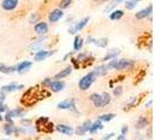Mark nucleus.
<instances>
[{"label":"nucleus","mask_w":155,"mask_h":140,"mask_svg":"<svg viewBox=\"0 0 155 140\" xmlns=\"http://www.w3.org/2000/svg\"><path fill=\"white\" fill-rule=\"evenodd\" d=\"M133 65H134V61H132V60H126V58H120V60L113 58L107 64L109 69H114V70L131 69Z\"/></svg>","instance_id":"nucleus-1"},{"label":"nucleus","mask_w":155,"mask_h":140,"mask_svg":"<svg viewBox=\"0 0 155 140\" xmlns=\"http://www.w3.org/2000/svg\"><path fill=\"white\" fill-rule=\"evenodd\" d=\"M96 76H94V74H93L92 71L91 72H89V74H86L85 76H83V77L79 79V82H78V88L81 89V90H83V91H85L87 90L90 86L93 84V82L96 81Z\"/></svg>","instance_id":"nucleus-2"},{"label":"nucleus","mask_w":155,"mask_h":140,"mask_svg":"<svg viewBox=\"0 0 155 140\" xmlns=\"http://www.w3.org/2000/svg\"><path fill=\"white\" fill-rule=\"evenodd\" d=\"M110 103H111V96H110L107 92L101 93V96H99V98L96 102H93L94 106H96V108H99V109L106 106V105H109Z\"/></svg>","instance_id":"nucleus-3"},{"label":"nucleus","mask_w":155,"mask_h":140,"mask_svg":"<svg viewBox=\"0 0 155 140\" xmlns=\"http://www.w3.org/2000/svg\"><path fill=\"white\" fill-rule=\"evenodd\" d=\"M57 109L58 110H76V105H75V99L74 98H69V99H64V101L60 102L57 104Z\"/></svg>","instance_id":"nucleus-4"},{"label":"nucleus","mask_w":155,"mask_h":140,"mask_svg":"<svg viewBox=\"0 0 155 140\" xmlns=\"http://www.w3.org/2000/svg\"><path fill=\"white\" fill-rule=\"evenodd\" d=\"M22 88H23V85H19V84H16V83H11V84H7V85L1 86V89H0V95L5 97L7 93L13 92V91L19 90V89H22Z\"/></svg>","instance_id":"nucleus-5"},{"label":"nucleus","mask_w":155,"mask_h":140,"mask_svg":"<svg viewBox=\"0 0 155 140\" xmlns=\"http://www.w3.org/2000/svg\"><path fill=\"white\" fill-rule=\"evenodd\" d=\"M63 18V11L60 9V8H56V9H53L49 14V22L50 23H55L57 21H60Z\"/></svg>","instance_id":"nucleus-6"},{"label":"nucleus","mask_w":155,"mask_h":140,"mask_svg":"<svg viewBox=\"0 0 155 140\" xmlns=\"http://www.w3.org/2000/svg\"><path fill=\"white\" fill-rule=\"evenodd\" d=\"M54 52H50V50H45V49H40L38 50L35 55H34V60L36 61V62H41V61H43V60H46L47 57H49L50 55H53Z\"/></svg>","instance_id":"nucleus-7"},{"label":"nucleus","mask_w":155,"mask_h":140,"mask_svg":"<svg viewBox=\"0 0 155 140\" xmlns=\"http://www.w3.org/2000/svg\"><path fill=\"white\" fill-rule=\"evenodd\" d=\"M34 29H35V33L39 35H46L49 27H48V23H46L45 21H40L34 26Z\"/></svg>","instance_id":"nucleus-8"},{"label":"nucleus","mask_w":155,"mask_h":140,"mask_svg":"<svg viewBox=\"0 0 155 140\" xmlns=\"http://www.w3.org/2000/svg\"><path fill=\"white\" fill-rule=\"evenodd\" d=\"M56 130L58 132H61L62 134H65V135H72L75 133V130L74 127H71L69 125H65V124H58L56 125Z\"/></svg>","instance_id":"nucleus-9"},{"label":"nucleus","mask_w":155,"mask_h":140,"mask_svg":"<svg viewBox=\"0 0 155 140\" xmlns=\"http://www.w3.org/2000/svg\"><path fill=\"white\" fill-rule=\"evenodd\" d=\"M18 4H19V0H2L1 7L5 11H13L16 8Z\"/></svg>","instance_id":"nucleus-10"},{"label":"nucleus","mask_w":155,"mask_h":140,"mask_svg":"<svg viewBox=\"0 0 155 140\" xmlns=\"http://www.w3.org/2000/svg\"><path fill=\"white\" fill-rule=\"evenodd\" d=\"M91 124H92L91 120H86V122H84L81 126H78L77 128L75 130V133H76L77 135H83V134H85L86 132H89V128H90Z\"/></svg>","instance_id":"nucleus-11"},{"label":"nucleus","mask_w":155,"mask_h":140,"mask_svg":"<svg viewBox=\"0 0 155 140\" xmlns=\"http://www.w3.org/2000/svg\"><path fill=\"white\" fill-rule=\"evenodd\" d=\"M152 11H153V6L149 5V6H147L146 8H143V9L139 11V12L135 14V19H138V20L146 19V18H148V16L152 14Z\"/></svg>","instance_id":"nucleus-12"},{"label":"nucleus","mask_w":155,"mask_h":140,"mask_svg":"<svg viewBox=\"0 0 155 140\" xmlns=\"http://www.w3.org/2000/svg\"><path fill=\"white\" fill-rule=\"evenodd\" d=\"M87 43H94L96 46L101 47V48H104V47L107 46V43H109V40L106 39V38L93 39L92 36H89V38H87Z\"/></svg>","instance_id":"nucleus-13"},{"label":"nucleus","mask_w":155,"mask_h":140,"mask_svg":"<svg viewBox=\"0 0 155 140\" xmlns=\"http://www.w3.org/2000/svg\"><path fill=\"white\" fill-rule=\"evenodd\" d=\"M31 65H33V63L31 61H22V62L19 63L18 65H15V69L19 74H23V72H26V71H28V70L31 69Z\"/></svg>","instance_id":"nucleus-14"},{"label":"nucleus","mask_w":155,"mask_h":140,"mask_svg":"<svg viewBox=\"0 0 155 140\" xmlns=\"http://www.w3.org/2000/svg\"><path fill=\"white\" fill-rule=\"evenodd\" d=\"M64 86H65V83L63 82V81H53V83L50 84L49 86V89L53 91V92H60V91H62L63 89H64Z\"/></svg>","instance_id":"nucleus-15"},{"label":"nucleus","mask_w":155,"mask_h":140,"mask_svg":"<svg viewBox=\"0 0 155 140\" xmlns=\"http://www.w3.org/2000/svg\"><path fill=\"white\" fill-rule=\"evenodd\" d=\"M109 67H107V64H101L99 67H97V68H94L92 72L94 74V76L96 77H98V76H104V75H106L107 72H109Z\"/></svg>","instance_id":"nucleus-16"},{"label":"nucleus","mask_w":155,"mask_h":140,"mask_svg":"<svg viewBox=\"0 0 155 140\" xmlns=\"http://www.w3.org/2000/svg\"><path fill=\"white\" fill-rule=\"evenodd\" d=\"M120 54V50L119 49H112V50H110L107 52V54L105 55L103 58H101V62H106V61H111V60H113V58H116L118 55Z\"/></svg>","instance_id":"nucleus-17"},{"label":"nucleus","mask_w":155,"mask_h":140,"mask_svg":"<svg viewBox=\"0 0 155 140\" xmlns=\"http://www.w3.org/2000/svg\"><path fill=\"white\" fill-rule=\"evenodd\" d=\"M71 72H72V67H67L65 69L61 70L58 74H56V75H55V79H57V81L63 79V78L68 77Z\"/></svg>","instance_id":"nucleus-18"},{"label":"nucleus","mask_w":155,"mask_h":140,"mask_svg":"<svg viewBox=\"0 0 155 140\" xmlns=\"http://www.w3.org/2000/svg\"><path fill=\"white\" fill-rule=\"evenodd\" d=\"M103 122H101V120H96L94 123H92L91 124V126H90V128H89V132L90 133H96L97 131H101V130H103Z\"/></svg>","instance_id":"nucleus-19"},{"label":"nucleus","mask_w":155,"mask_h":140,"mask_svg":"<svg viewBox=\"0 0 155 140\" xmlns=\"http://www.w3.org/2000/svg\"><path fill=\"white\" fill-rule=\"evenodd\" d=\"M15 71H16L15 65H13V67H8V65H5L4 63H0V72L6 74V75H9V74H13V72H15Z\"/></svg>","instance_id":"nucleus-20"},{"label":"nucleus","mask_w":155,"mask_h":140,"mask_svg":"<svg viewBox=\"0 0 155 140\" xmlns=\"http://www.w3.org/2000/svg\"><path fill=\"white\" fill-rule=\"evenodd\" d=\"M147 125H148L147 117H140L139 119H138V122H137V124H135V128L141 130V128L147 127Z\"/></svg>","instance_id":"nucleus-21"},{"label":"nucleus","mask_w":155,"mask_h":140,"mask_svg":"<svg viewBox=\"0 0 155 140\" xmlns=\"http://www.w3.org/2000/svg\"><path fill=\"white\" fill-rule=\"evenodd\" d=\"M123 16H124V11H121V9H116V11H113V12L110 14V19H111L112 21H117V20L121 19Z\"/></svg>","instance_id":"nucleus-22"},{"label":"nucleus","mask_w":155,"mask_h":140,"mask_svg":"<svg viewBox=\"0 0 155 140\" xmlns=\"http://www.w3.org/2000/svg\"><path fill=\"white\" fill-rule=\"evenodd\" d=\"M89 20H90V19H89V18L86 16V18H83V19H82L81 21H78V22L76 23V25H75V28H76V31H77V32L82 31V29H83V28L85 27L86 25H87Z\"/></svg>","instance_id":"nucleus-23"},{"label":"nucleus","mask_w":155,"mask_h":140,"mask_svg":"<svg viewBox=\"0 0 155 140\" xmlns=\"http://www.w3.org/2000/svg\"><path fill=\"white\" fill-rule=\"evenodd\" d=\"M83 43H84L83 39H82L81 36H76V38H75V41H74V49H75L76 52L81 50L82 47H83Z\"/></svg>","instance_id":"nucleus-24"},{"label":"nucleus","mask_w":155,"mask_h":140,"mask_svg":"<svg viewBox=\"0 0 155 140\" xmlns=\"http://www.w3.org/2000/svg\"><path fill=\"white\" fill-rule=\"evenodd\" d=\"M4 131L5 133L7 134V135H11V134H13V133L16 131V128L14 127V125L13 124H9V123H6L5 126H4Z\"/></svg>","instance_id":"nucleus-25"},{"label":"nucleus","mask_w":155,"mask_h":140,"mask_svg":"<svg viewBox=\"0 0 155 140\" xmlns=\"http://www.w3.org/2000/svg\"><path fill=\"white\" fill-rule=\"evenodd\" d=\"M116 117L114 113H105V115H101L99 116L98 118V120H101V122H111L113 118Z\"/></svg>","instance_id":"nucleus-26"},{"label":"nucleus","mask_w":155,"mask_h":140,"mask_svg":"<svg viewBox=\"0 0 155 140\" xmlns=\"http://www.w3.org/2000/svg\"><path fill=\"white\" fill-rule=\"evenodd\" d=\"M45 45V39H41L39 41H36V42H34V43H31L29 48H31V50H36V49H41V47Z\"/></svg>","instance_id":"nucleus-27"},{"label":"nucleus","mask_w":155,"mask_h":140,"mask_svg":"<svg viewBox=\"0 0 155 140\" xmlns=\"http://www.w3.org/2000/svg\"><path fill=\"white\" fill-rule=\"evenodd\" d=\"M141 0H126V4H125V7L127 9H133V8L137 7L138 2Z\"/></svg>","instance_id":"nucleus-28"},{"label":"nucleus","mask_w":155,"mask_h":140,"mask_svg":"<svg viewBox=\"0 0 155 140\" xmlns=\"http://www.w3.org/2000/svg\"><path fill=\"white\" fill-rule=\"evenodd\" d=\"M48 122H49V120H48V118H47V117H41V118H39V119L35 122V125H36L38 130H40V127H41V126H45ZM42 128H43V127H42Z\"/></svg>","instance_id":"nucleus-29"},{"label":"nucleus","mask_w":155,"mask_h":140,"mask_svg":"<svg viewBox=\"0 0 155 140\" xmlns=\"http://www.w3.org/2000/svg\"><path fill=\"white\" fill-rule=\"evenodd\" d=\"M71 2H72V0H61V2H60V9L68 8L71 5Z\"/></svg>","instance_id":"nucleus-30"},{"label":"nucleus","mask_w":155,"mask_h":140,"mask_svg":"<svg viewBox=\"0 0 155 140\" xmlns=\"http://www.w3.org/2000/svg\"><path fill=\"white\" fill-rule=\"evenodd\" d=\"M113 93H114V96H120L123 93V88L121 86H116L113 89Z\"/></svg>","instance_id":"nucleus-31"},{"label":"nucleus","mask_w":155,"mask_h":140,"mask_svg":"<svg viewBox=\"0 0 155 140\" xmlns=\"http://www.w3.org/2000/svg\"><path fill=\"white\" fill-rule=\"evenodd\" d=\"M51 83H53V78H46V79H43V82H42V85L47 86V88H49Z\"/></svg>","instance_id":"nucleus-32"},{"label":"nucleus","mask_w":155,"mask_h":140,"mask_svg":"<svg viewBox=\"0 0 155 140\" xmlns=\"http://www.w3.org/2000/svg\"><path fill=\"white\" fill-rule=\"evenodd\" d=\"M99 96H101L99 93H92V95H91L89 98H90V101H91V102H96L98 98H99Z\"/></svg>","instance_id":"nucleus-33"},{"label":"nucleus","mask_w":155,"mask_h":140,"mask_svg":"<svg viewBox=\"0 0 155 140\" xmlns=\"http://www.w3.org/2000/svg\"><path fill=\"white\" fill-rule=\"evenodd\" d=\"M38 19H39V15H36V14L34 15V14H33V15L31 16V19H29V23H35Z\"/></svg>","instance_id":"nucleus-34"},{"label":"nucleus","mask_w":155,"mask_h":140,"mask_svg":"<svg viewBox=\"0 0 155 140\" xmlns=\"http://www.w3.org/2000/svg\"><path fill=\"white\" fill-rule=\"evenodd\" d=\"M116 5H117V2H116V1H114V2H112V4L110 5V6H107V7L105 8V12H110V11H111L112 8H113V7H116Z\"/></svg>","instance_id":"nucleus-35"},{"label":"nucleus","mask_w":155,"mask_h":140,"mask_svg":"<svg viewBox=\"0 0 155 140\" xmlns=\"http://www.w3.org/2000/svg\"><path fill=\"white\" fill-rule=\"evenodd\" d=\"M4 111H6V112H7L8 109H7V106H6V105H4V104L1 103V104H0V113H1V112H4Z\"/></svg>","instance_id":"nucleus-36"},{"label":"nucleus","mask_w":155,"mask_h":140,"mask_svg":"<svg viewBox=\"0 0 155 140\" xmlns=\"http://www.w3.org/2000/svg\"><path fill=\"white\" fill-rule=\"evenodd\" d=\"M127 131H128V127H127L126 125H124V126H123V128H121V134H124V135H126V133H127Z\"/></svg>","instance_id":"nucleus-37"},{"label":"nucleus","mask_w":155,"mask_h":140,"mask_svg":"<svg viewBox=\"0 0 155 140\" xmlns=\"http://www.w3.org/2000/svg\"><path fill=\"white\" fill-rule=\"evenodd\" d=\"M113 135H114V133H109V134H106V135L103 138V140H109V139H111Z\"/></svg>","instance_id":"nucleus-38"},{"label":"nucleus","mask_w":155,"mask_h":140,"mask_svg":"<svg viewBox=\"0 0 155 140\" xmlns=\"http://www.w3.org/2000/svg\"><path fill=\"white\" fill-rule=\"evenodd\" d=\"M69 33H70V34H76V33H77V31H76V28H75V26L70 27V28H69Z\"/></svg>","instance_id":"nucleus-39"},{"label":"nucleus","mask_w":155,"mask_h":140,"mask_svg":"<svg viewBox=\"0 0 155 140\" xmlns=\"http://www.w3.org/2000/svg\"><path fill=\"white\" fill-rule=\"evenodd\" d=\"M125 139H126V135H124V134H120L118 137V140H125Z\"/></svg>","instance_id":"nucleus-40"},{"label":"nucleus","mask_w":155,"mask_h":140,"mask_svg":"<svg viewBox=\"0 0 155 140\" xmlns=\"http://www.w3.org/2000/svg\"><path fill=\"white\" fill-rule=\"evenodd\" d=\"M96 2H106V1H109V0H94Z\"/></svg>","instance_id":"nucleus-41"},{"label":"nucleus","mask_w":155,"mask_h":140,"mask_svg":"<svg viewBox=\"0 0 155 140\" xmlns=\"http://www.w3.org/2000/svg\"><path fill=\"white\" fill-rule=\"evenodd\" d=\"M4 99H5V97H4V96H1V95H0V104H1V103H2V102H4Z\"/></svg>","instance_id":"nucleus-42"},{"label":"nucleus","mask_w":155,"mask_h":140,"mask_svg":"<svg viewBox=\"0 0 155 140\" xmlns=\"http://www.w3.org/2000/svg\"><path fill=\"white\" fill-rule=\"evenodd\" d=\"M4 120V117L1 116V113H0V122H2Z\"/></svg>","instance_id":"nucleus-43"},{"label":"nucleus","mask_w":155,"mask_h":140,"mask_svg":"<svg viewBox=\"0 0 155 140\" xmlns=\"http://www.w3.org/2000/svg\"><path fill=\"white\" fill-rule=\"evenodd\" d=\"M121 1H126V0H116V2H121Z\"/></svg>","instance_id":"nucleus-44"},{"label":"nucleus","mask_w":155,"mask_h":140,"mask_svg":"<svg viewBox=\"0 0 155 140\" xmlns=\"http://www.w3.org/2000/svg\"><path fill=\"white\" fill-rule=\"evenodd\" d=\"M87 140H93V139H92V138H90V139H87Z\"/></svg>","instance_id":"nucleus-45"},{"label":"nucleus","mask_w":155,"mask_h":140,"mask_svg":"<svg viewBox=\"0 0 155 140\" xmlns=\"http://www.w3.org/2000/svg\"><path fill=\"white\" fill-rule=\"evenodd\" d=\"M2 140H9V139H2Z\"/></svg>","instance_id":"nucleus-46"},{"label":"nucleus","mask_w":155,"mask_h":140,"mask_svg":"<svg viewBox=\"0 0 155 140\" xmlns=\"http://www.w3.org/2000/svg\"><path fill=\"white\" fill-rule=\"evenodd\" d=\"M47 140H50V139H47Z\"/></svg>","instance_id":"nucleus-47"}]
</instances>
